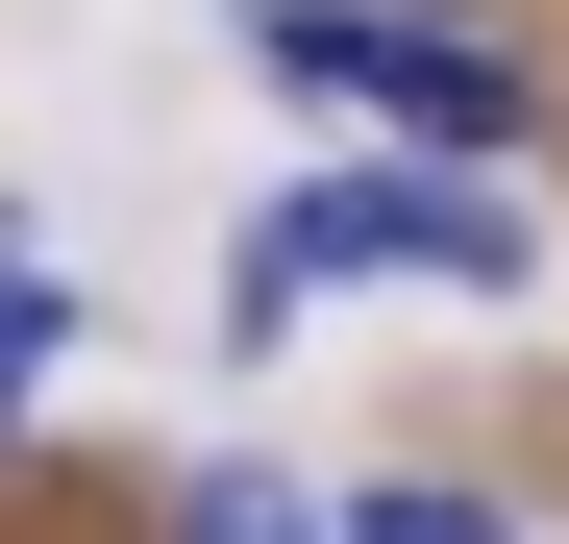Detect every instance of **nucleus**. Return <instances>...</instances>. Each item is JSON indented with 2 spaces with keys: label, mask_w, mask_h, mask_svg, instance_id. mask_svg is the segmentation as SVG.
<instances>
[{
  "label": "nucleus",
  "mask_w": 569,
  "mask_h": 544,
  "mask_svg": "<svg viewBox=\"0 0 569 544\" xmlns=\"http://www.w3.org/2000/svg\"><path fill=\"white\" fill-rule=\"evenodd\" d=\"M322 272H446V298H496V272H520V199H470V173H322V199H272L248 322H298Z\"/></svg>",
  "instance_id": "nucleus-1"
},
{
  "label": "nucleus",
  "mask_w": 569,
  "mask_h": 544,
  "mask_svg": "<svg viewBox=\"0 0 569 544\" xmlns=\"http://www.w3.org/2000/svg\"><path fill=\"white\" fill-rule=\"evenodd\" d=\"M298 100H371V124H421V149H520V74L496 50H446V26H347V0H272L248 26Z\"/></svg>",
  "instance_id": "nucleus-2"
},
{
  "label": "nucleus",
  "mask_w": 569,
  "mask_h": 544,
  "mask_svg": "<svg viewBox=\"0 0 569 544\" xmlns=\"http://www.w3.org/2000/svg\"><path fill=\"white\" fill-rule=\"evenodd\" d=\"M50 346H74V272H50L26 223H0V421H26V396H50Z\"/></svg>",
  "instance_id": "nucleus-3"
},
{
  "label": "nucleus",
  "mask_w": 569,
  "mask_h": 544,
  "mask_svg": "<svg viewBox=\"0 0 569 544\" xmlns=\"http://www.w3.org/2000/svg\"><path fill=\"white\" fill-rule=\"evenodd\" d=\"M322 544H520V520H496V495H446V471H397V495H347Z\"/></svg>",
  "instance_id": "nucleus-4"
},
{
  "label": "nucleus",
  "mask_w": 569,
  "mask_h": 544,
  "mask_svg": "<svg viewBox=\"0 0 569 544\" xmlns=\"http://www.w3.org/2000/svg\"><path fill=\"white\" fill-rule=\"evenodd\" d=\"M173 544H322V520L272 495V471H199V495H173Z\"/></svg>",
  "instance_id": "nucleus-5"
}]
</instances>
